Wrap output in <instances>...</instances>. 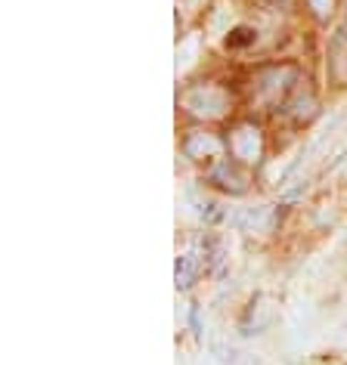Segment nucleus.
Masks as SVG:
<instances>
[{"instance_id": "obj_1", "label": "nucleus", "mask_w": 347, "mask_h": 365, "mask_svg": "<svg viewBox=\"0 0 347 365\" xmlns=\"http://www.w3.org/2000/svg\"><path fill=\"white\" fill-rule=\"evenodd\" d=\"M251 90L261 103H267L273 108H282L291 99V93L298 90V71L291 66H267V68L258 71Z\"/></svg>"}, {"instance_id": "obj_2", "label": "nucleus", "mask_w": 347, "mask_h": 365, "mask_svg": "<svg viewBox=\"0 0 347 365\" xmlns=\"http://www.w3.org/2000/svg\"><path fill=\"white\" fill-rule=\"evenodd\" d=\"M183 108L196 118L214 121V118L226 115V108H230V93H226L221 84H196L183 93Z\"/></svg>"}, {"instance_id": "obj_3", "label": "nucleus", "mask_w": 347, "mask_h": 365, "mask_svg": "<svg viewBox=\"0 0 347 365\" xmlns=\"http://www.w3.org/2000/svg\"><path fill=\"white\" fill-rule=\"evenodd\" d=\"M226 149H230V155L236 161L242 164H258L263 158V133L261 127L254 121H242L236 124L230 133H226Z\"/></svg>"}, {"instance_id": "obj_4", "label": "nucleus", "mask_w": 347, "mask_h": 365, "mask_svg": "<svg viewBox=\"0 0 347 365\" xmlns=\"http://www.w3.org/2000/svg\"><path fill=\"white\" fill-rule=\"evenodd\" d=\"M208 182L230 195H242V192H248V186H251V170H248V164L226 155V158H221L217 164L208 168Z\"/></svg>"}, {"instance_id": "obj_5", "label": "nucleus", "mask_w": 347, "mask_h": 365, "mask_svg": "<svg viewBox=\"0 0 347 365\" xmlns=\"http://www.w3.org/2000/svg\"><path fill=\"white\" fill-rule=\"evenodd\" d=\"M183 152H186V158L208 164V168L230 155V149H226V136H217L211 130H189L186 140H183Z\"/></svg>"}, {"instance_id": "obj_6", "label": "nucleus", "mask_w": 347, "mask_h": 365, "mask_svg": "<svg viewBox=\"0 0 347 365\" xmlns=\"http://www.w3.org/2000/svg\"><path fill=\"white\" fill-rule=\"evenodd\" d=\"M193 279H196V260H193V254H183V257L177 260V285L189 288Z\"/></svg>"}, {"instance_id": "obj_7", "label": "nucleus", "mask_w": 347, "mask_h": 365, "mask_svg": "<svg viewBox=\"0 0 347 365\" xmlns=\"http://www.w3.org/2000/svg\"><path fill=\"white\" fill-rule=\"evenodd\" d=\"M335 4H338V0H307V10L313 13L316 19H328L332 10H335Z\"/></svg>"}]
</instances>
